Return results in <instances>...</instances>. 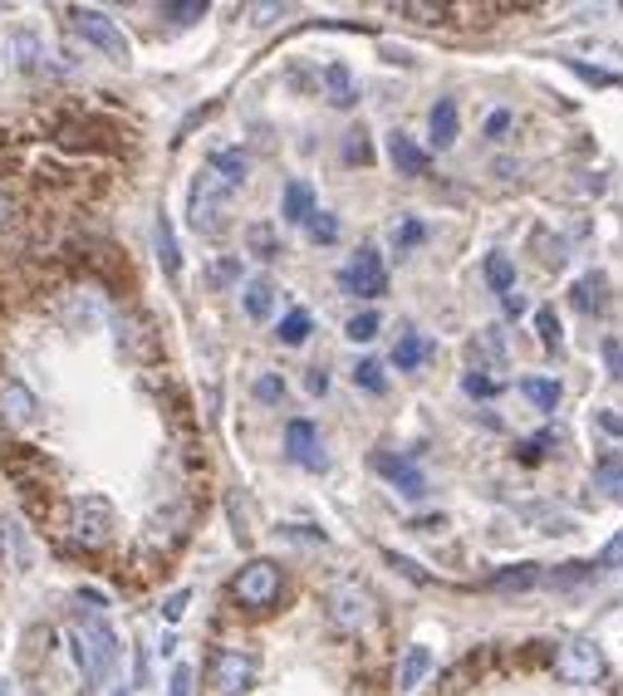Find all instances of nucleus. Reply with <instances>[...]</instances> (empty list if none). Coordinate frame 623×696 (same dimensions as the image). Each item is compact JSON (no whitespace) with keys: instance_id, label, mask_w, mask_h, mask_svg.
I'll return each mask as SVG.
<instances>
[{"instance_id":"obj_1","label":"nucleus","mask_w":623,"mask_h":696,"mask_svg":"<svg viewBox=\"0 0 623 696\" xmlns=\"http://www.w3.org/2000/svg\"><path fill=\"white\" fill-rule=\"evenodd\" d=\"M70 647H74V662H80V672H84V682H89V686H99L103 676L113 672V662H119V637H113L109 623H99V618L74 623Z\"/></svg>"},{"instance_id":"obj_2","label":"nucleus","mask_w":623,"mask_h":696,"mask_svg":"<svg viewBox=\"0 0 623 696\" xmlns=\"http://www.w3.org/2000/svg\"><path fill=\"white\" fill-rule=\"evenodd\" d=\"M227 192H231V186L221 182L217 172H207V167L192 176L187 221H192V231H197V235H217L221 231V206H227Z\"/></svg>"},{"instance_id":"obj_3","label":"nucleus","mask_w":623,"mask_h":696,"mask_svg":"<svg viewBox=\"0 0 623 696\" xmlns=\"http://www.w3.org/2000/svg\"><path fill=\"white\" fill-rule=\"evenodd\" d=\"M554 672L574 686H594V682H603L609 662H603V647L594 637H570V643L554 647Z\"/></svg>"},{"instance_id":"obj_4","label":"nucleus","mask_w":623,"mask_h":696,"mask_svg":"<svg viewBox=\"0 0 623 696\" xmlns=\"http://www.w3.org/2000/svg\"><path fill=\"white\" fill-rule=\"evenodd\" d=\"M339 290L354 294V300H378V294L388 290L383 255H378L374 245H358V251L344 260V270H339Z\"/></svg>"},{"instance_id":"obj_5","label":"nucleus","mask_w":623,"mask_h":696,"mask_svg":"<svg viewBox=\"0 0 623 696\" xmlns=\"http://www.w3.org/2000/svg\"><path fill=\"white\" fill-rule=\"evenodd\" d=\"M256 657L251 652H236V647H221L217 657H211V667H207V682H211V692L217 696H246L251 686H256Z\"/></svg>"},{"instance_id":"obj_6","label":"nucleus","mask_w":623,"mask_h":696,"mask_svg":"<svg viewBox=\"0 0 623 696\" xmlns=\"http://www.w3.org/2000/svg\"><path fill=\"white\" fill-rule=\"evenodd\" d=\"M113 535V505L103 496H80L70 505V539L74 545L99 549L103 539Z\"/></svg>"},{"instance_id":"obj_7","label":"nucleus","mask_w":623,"mask_h":696,"mask_svg":"<svg viewBox=\"0 0 623 696\" xmlns=\"http://www.w3.org/2000/svg\"><path fill=\"white\" fill-rule=\"evenodd\" d=\"M280 588H285L280 564H270V559H251V564L236 574L231 594H236V603H246V608H270L280 598Z\"/></svg>"},{"instance_id":"obj_8","label":"nucleus","mask_w":623,"mask_h":696,"mask_svg":"<svg viewBox=\"0 0 623 696\" xmlns=\"http://www.w3.org/2000/svg\"><path fill=\"white\" fill-rule=\"evenodd\" d=\"M329 618H334L339 633H358L374 618V594L364 584H354V578H344V584L329 588Z\"/></svg>"},{"instance_id":"obj_9","label":"nucleus","mask_w":623,"mask_h":696,"mask_svg":"<svg viewBox=\"0 0 623 696\" xmlns=\"http://www.w3.org/2000/svg\"><path fill=\"white\" fill-rule=\"evenodd\" d=\"M70 20H74V29H80V35L89 39L94 49H103V54H109V59H119V64H123V59H129V39H123V29L113 25V20L103 15V10L74 5V10H70Z\"/></svg>"},{"instance_id":"obj_10","label":"nucleus","mask_w":623,"mask_h":696,"mask_svg":"<svg viewBox=\"0 0 623 696\" xmlns=\"http://www.w3.org/2000/svg\"><path fill=\"white\" fill-rule=\"evenodd\" d=\"M368 466H374L383 480H393L403 496H427V476L417 471V461L398 456V451H374V456H368Z\"/></svg>"},{"instance_id":"obj_11","label":"nucleus","mask_w":623,"mask_h":696,"mask_svg":"<svg viewBox=\"0 0 623 696\" xmlns=\"http://www.w3.org/2000/svg\"><path fill=\"white\" fill-rule=\"evenodd\" d=\"M285 447H290V456L300 461V466H309V471H325L329 466V456H325V441H319V427L309 417H295L285 427Z\"/></svg>"},{"instance_id":"obj_12","label":"nucleus","mask_w":623,"mask_h":696,"mask_svg":"<svg viewBox=\"0 0 623 696\" xmlns=\"http://www.w3.org/2000/svg\"><path fill=\"white\" fill-rule=\"evenodd\" d=\"M0 412H5L15 427H30V422H40V402H35V392L25 388L21 378H0Z\"/></svg>"},{"instance_id":"obj_13","label":"nucleus","mask_w":623,"mask_h":696,"mask_svg":"<svg viewBox=\"0 0 623 696\" xmlns=\"http://www.w3.org/2000/svg\"><path fill=\"white\" fill-rule=\"evenodd\" d=\"M285 221L290 225H309V216L319 211V196H315V182H305V176H295V182L285 186Z\"/></svg>"},{"instance_id":"obj_14","label":"nucleus","mask_w":623,"mask_h":696,"mask_svg":"<svg viewBox=\"0 0 623 696\" xmlns=\"http://www.w3.org/2000/svg\"><path fill=\"white\" fill-rule=\"evenodd\" d=\"M427 358H432V339H427V333H417V329L398 333V343H393V363H398V368L417 373Z\"/></svg>"},{"instance_id":"obj_15","label":"nucleus","mask_w":623,"mask_h":696,"mask_svg":"<svg viewBox=\"0 0 623 696\" xmlns=\"http://www.w3.org/2000/svg\"><path fill=\"white\" fill-rule=\"evenodd\" d=\"M276 280L270 274H256V280H246V294H241V304H246L251 319H270L276 314Z\"/></svg>"},{"instance_id":"obj_16","label":"nucleus","mask_w":623,"mask_h":696,"mask_svg":"<svg viewBox=\"0 0 623 696\" xmlns=\"http://www.w3.org/2000/svg\"><path fill=\"white\" fill-rule=\"evenodd\" d=\"M207 172H217L227 186H241V182H246V172H251V162H246V152H241V147H217V152H211V162H207Z\"/></svg>"},{"instance_id":"obj_17","label":"nucleus","mask_w":623,"mask_h":696,"mask_svg":"<svg viewBox=\"0 0 623 696\" xmlns=\"http://www.w3.org/2000/svg\"><path fill=\"white\" fill-rule=\"evenodd\" d=\"M388 152H393V162H398V172H403V176H423L427 172V152H423V147H413V137H407V133L388 137Z\"/></svg>"},{"instance_id":"obj_18","label":"nucleus","mask_w":623,"mask_h":696,"mask_svg":"<svg viewBox=\"0 0 623 696\" xmlns=\"http://www.w3.org/2000/svg\"><path fill=\"white\" fill-rule=\"evenodd\" d=\"M427 672H432V647H423V643L407 647L403 667H398V686H403V692H417Z\"/></svg>"},{"instance_id":"obj_19","label":"nucleus","mask_w":623,"mask_h":696,"mask_svg":"<svg viewBox=\"0 0 623 696\" xmlns=\"http://www.w3.org/2000/svg\"><path fill=\"white\" fill-rule=\"evenodd\" d=\"M521 388H525V398H530L540 412H554V407H560V398H564L560 378H550V373H530Z\"/></svg>"},{"instance_id":"obj_20","label":"nucleus","mask_w":623,"mask_h":696,"mask_svg":"<svg viewBox=\"0 0 623 696\" xmlns=\"http://www.w3.org/2000/svg\"><path fill=\"white\" fill-rule=\"evenodd\" d=\"M570 304H574L579 314H599V309H603V274L594 270V274H584V280H574Z\"/></svg>"},{"instance_id":"obj_21","label":"nucleus","mask_w":623,"mask_h":696,"mask_svg":"<svg viewBox=\"0 0 623 696\" xmlns=\"http://www.w3.org/2000/svg\"><path fill=\"white\" fill-rule=\"evenodd\" d=\"M427 123H432V147H452L456 143V103L452 98H437Z\"/></svg>"},{"instance_id":"obj_22","label":"nucleus","mask_w":623,"mask_h":696,"mask_svg":"<svg viewBox=\"0 0 623 696\" xmlns=\"http://www.w3.org/2000/svg\"><path fill=\"white\" fill-rule=\"evenodd\" d=\"M152 241H158V260H162V270H168V280H178L182 255H178V241H172V221H168V216H158V225H152Z\"/></svg>"},{"instance_id":"obj_23","label":"nucleus","mask_w":623,"mask_h":696,"mask_svg":"<svg viewBox=\"0 0 623 696\" xmlns=\"http://www.w3.org/2000/svg\"><path fill=\"white\" fill-rule=\"evenodd\" d=\"M472 363H486V368H476V373H496L505 363V339L496 329H486L481 339L472 343Z\"/></svg>"},{"instance_id":"obj_24","label":"nucleus","mask_w":623,"mask_h":696,"mask_svg":"<svg viewBox=\"0 0 623 696\" xmlns=\"http://www.w3.org/2000/svg\"><path fill=\"white\" fill-rule=\"evenodd\" d=\"M594 574H599V569H594V559H589V564H560V569H550L540 584L545 588H584Z\"/></svg>"},{"instance_id":"obj_25","label":"nucleus","mask_w":623,"mask_h":696,"mask_svg":"<svg viewBox=\"0 0 623 696\" xmlns=\"http://www.w3.org/2000/svg\"><path fill=\"white\" fill-rule=\"evenodd\" d=\"M540 578H545L540 564H515V569H505V574H496L491 584L501 588V594H515V588H535Z\"/></svg>"},{"instance_id":"obj_26","label":"nucleus","mask_w":623,"mask_h":696,"mask_svg":"<svg viewBox=\"0 0 623 696\" xmlns=\"http://www.w3.org/2000/svg\"><path fill=\"white\" fill-rule=\"evenodd\" d=\"M486 284H491L496 294H511L515 290V265H511V255H486Z\"/></svg>"},{"instance_id":"obj_27","label":"nucleus","mask_w":623,"mask_h":696,"mask_svg":"<svg viewBox=\"0 0 623 696\" xmlns=\"http://www.w3.org/2000/svg\"><path fill=\"white\" fill-rule=\"evenodd\" d=\"M309 333H315V314H309V309H290L285 319H280V343H290V349L305 343Z\"/></svg>"},{"instance_id":"obj_28","label":"nucleus","mask_w":623,"mask_h":696,"mask_svg":"<svg viewBox=\"0 0 623 696\" xmlns=\"http://www.w3.org/2000/svg\"><path fill=\"white\" fill-rule=\"evenodd\" d=\"M305 235H309V241H315V245H334V241H339V216H334V211H325V206H319V211L309 216Z\"/></svg>"},{"instance_id":"obj_29","label":"nucleus","mask_w":623,"mask_h":696,"mask_svg":"<svg viewBox=\"0 0 623 696\" xmlns=\"http://www.w3.org/2000/svg\"><path fill=\"white\" fill-rule=\"evenodd\" d=\"M246 245H251V255H260V260H276L280 255V241H276V231L270 225H246Z\"/></svg>"},{"instance_id":"obj_30","label":"nucleus","mask_w":623,"mask_h":696,"mask_svg":"<svg viewBox=\"0 0 623 696\" xmlns=\"http://www.w3.org/2000/svg\"><path fill=\"white\" fill-rule=\"evenodd\" d=\"M325 84H329V98H334V103H354V74H349L344 64H329Z\"/></svg>"},{"instance_id":"obj_31","label":"nucleus","mask_w":623,"mask_h":696,"mask_svg":"<svg viewBox=\"0 0 623 696\" xmlns=\"http://www.w3.org/2000/svg\"><path fill=\"white\" fill-rule=\"evenodd\" d=\"M599 486L609 490L613 500H623V451H613V456L599 461Z\"/></svg>"},{"instance_id":"obj_32","label":"nucleus","mask_w":623,"mask_h":696,"mask_svg":"<svg viewBox=\"0 0 623 696\" xmlns=\"http://www.w3.org/2000/svg\"><path fill=\"white\" fill-rule=\"evenodd\" d=\"M535 329H540L545 349H560V314H554L550 304H540V309H535Z\"/></svg>"},{"instance_id":"obj_33","label":"nucleus","mask_w":623,"mask_h":696,"mask_svg":"<svg viewBox=\"0 0 623 696\" xmlns=\"http://www.w3.org/2000/svg\"><path fill=\"white\" fill-rule=\"evenodd\" d=\"M354 382H358V388H364V392H383V388H388V378H383V363H378V358H364V363H358V368H354Z\"/></svg>"},{"instance_id":"obj_34","label":"nucleus","mask_w":623,"mask_h":696,"mask_svg":"<svg viewBox=\"0 0 623 696\" xmlns=\"http://www.w3.org/2000/svg\"><path fill=\"white\" fill-rule=\"evenodd\" d=\"M349 339H354V343H368V339H378V314H374V309L354 314V319H349Z\"/></svg>"},{"instance_id":"obj_35","label":"nucleus","mask_w":623,"mask_h":696,"mask_svg":"<svg viewBox=\"0 0 623 696\" xmlns=\"http://www.w3.org/2000/svg\"><path fill=\"white\" fill-rule=\"evenodd\" d=\"M472 398H496L501 392V378H491V373H466V382H462Z\"/></svg>"},{"instance_id":"obj_36","label":"nucleus","mask_w":623,"mask_h":696,"mask_svg":"<svg viewBox=\"0 0 623 696\" xmlns=\"http://www.w3.org/2000/svg\"><path fill=\"white\" fill-rule=\"evenodd\" d=\"M256 398L260 402H280V398H285V382H280L276 373H260V378H256Z\"/></svg>"},{"instance_id":"obj_37","label":"nucleus","mask_w":623,"mask_h":696,"mask_svg":"<svg viewBox=\"0 0 623 696\" xmlns=\"http://www.w3.org/2000/svg\"><path fill=\"white\" fill-rule=\"evenodd\" d=\"M613 564H623V529L599 549V559H594V569H613Z\"/></svg>"},{"instance_id":"obj_38","label":"nucleus","mask_w":623,"mask_h":696,"mask_svg":"<svg viewBox=\"0 0 623 696\" xmlns=\"http://www.w3.org/2000/svg\"><path fill=\"white\" fill-rule=\"evenodd\" d=\"M231 280H241V260H236V255H227V260L211 265V284H231Z\"/></svg>"},{"instance_id":"obj_39","label":"nucleus","mask_w":623,"mask_h":696,"mask_svg":"<svg viewBox=\"0 0 623 696\" xmlns=\"http://www.w3.org/2000/svg\"><path fill=\"white\" fill-rule=\"evenodd\" d=\"M162 15H172L178 25H187V20L207 15V0H192V5H162Z\"/></svg>"},{"instance_id":"obj_40","label":"nucleus","mask_w":623,"mask_h":696,"mask_svg":"<svg viewBox=\"0 0 623 696\" xmlns=\"http://www.w3.org/2000/svg\"><path fill=\"white\" fill-rule=\"evenodd\" d=\"M388 564H393L398 569V574H403V578H417V584H427V574H423V564H413V559H403V554H393V549H388Z\"/></svg>"},{"instance_id":"obj_41","label":"nucleus","mask_w":623,"mask_h":696,"mask_svg":"<svg viewBox=\"0 0 623 696\" xmlns=\"http://www.w3.org/2000/svg\"><path fill=\"white\" fill-rule=\"evenodd\" d=\"M364 157H368V133L354 127V133H349V147H344V162H364Z\"/></svg>"},{"instance_id":"obj_42","label":"nucleus","mask_w":623,"mask_h":696,"mask_svg":"<svg viewBox=\"0 0 623 696\" xmlns=\"http://www.w3.org/2000/svg\"><path fill=\"white\" fill-rule=\"evenodd\" d=\"M168 696H192V667H172V686Z\"/></svg>"},{"instance_id":"obj_43","label":"nucleus","mask_w":623,"mask_h":696,"mask_svg":"<svg viewBox=\"0 0 623 696\" xmlns=\"http://www.w3.org/2000/svg\"><path fill=\"white\" fill-rule=\"evenodd\" d=\"M187 598H192V594H187V588H182V594H172V598H168V603H162V618H168V623H178V618H182V613H187Z\"/></svg>"},{"instance_id":"obj_44","label":"nucleus","mask_w":623,"mask_h":696,"mask_svg":"<svg viewBox=\"0 0 623 696\" xmlns=\"http://www.w3.org/2000/svg\"><path fill=\"white\" fill-rule=\"evenodd\" d=\"M423 235H427L423 221H403V225H398V245H417Z\"/></svg>"},{"instance_id":"obj_45","label":"nucleus","mask_w":623,"mask_h":696,"mask_svg":"<svg viewBox=\"0 0 623 696\" xmlns=\"http://www.w3.org/2000/svg\"><path fill=\"white\" fill-rule=\"evenodd\" d=\"M505 127H511V113H505V108H501V113H491V118H486V137H501Z\"/></svg>"},{"instance_id":"obj_46","label":"nucleus","mask_w":623,"mask_h":696,"mask_svg":"<svg viewBox=\"0 0 623 696\" xmlns=\"http://www.w3.org/2000/svg\"><path fill=\"white\" fill-rule=\"evenodd\" d=\"M603 358H609V368H613V373H619V368H623V349H619V343H613V339H609V343H603Z\"/></svg>"},{"instance_id":"obj_47","label":"nucleus","mask_w":623,"mask_h":696,"mask_svg":"<svg viewBox=\"0 0 623 696\" xmlns=\"http://www.w3.org/2000/svg\"><path fill=\"white\" fill-rule=\"evenodd\" d=\"M599 427L609 431V437H623V417H613V412H603V417H599Z\"/></svg>"},{"instance_id":"obj_48","label":"nucleus","mask_w":623,"mask_h":696,"mask_svg":"<svg viewBox=\"0 0 623 696\" xmlns=\"http://www.w3.org/2000/svg\"><path fill=\"white\" fill-rule=\"evenodd\" d=\"M11 211H15V202H11V192H5V186H0V225L11 221Z\"/></svg>"},{"instance_id":"obj_49","label":"nucleus","mask_w":623,"mask_h":696,"mask_svg":"<svg viewBox=\"0 0 623 696\" xmlns=\"http://www.w3.org/2000/svg\"><path fill=\"white\" fill-rule=\"evenodd\" d=\"M0 696H15V692H11V686H0Z\"/></svg>"},{"instance_id":"obj_50","label":"nucleus","mask_w":623,"mask_h":696,"mask_svg":"<svg viewBox=\"0 0 623 696\" xmlns=\"http://www.w3.org/2000/svg\"><path fill=\"white\" fill-rule=\"evenodd\" d=\"M119 696H123V692H119Z\"/></svg>"}]
</instances>
